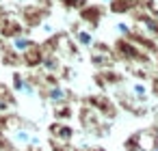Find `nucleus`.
Segmentation results:
<instances>
[{
  "instance_id": "nucleus-1",
  "label": "nucleus",
  "mask_w": 158,
  "mask_h": 151,
  "mask_svg": "<svg viewBox=\"0 0 158 151\" xmlns=\"http://www.w3.org/2000/svg\"><path fill=\"white\" fill-rule=\"evenodd\" d=\"M85 106L93 108L98 114H104L108 119L117 117V106H115V101L108 95H91V99H85Z\"/></svg>"
},
{
  "instance_id": "nucleus-2",
  "label": "nucleus",
  "mask_w": 158,
  "mask_h": 151,
  "mask_svg": "<svg viewBox=\"0 0 158 151\" xmlns=\"http://www.w3.org/2000/svg\"><path fill=\"white\" fill-rule=\"evenodd\" d=\"M123 80H126V76L119 74V71H115V69H100V71L95 74V84H98L100 89L119 86V84H123Z\"/></svg>"
},
{
  "instance_id": "nucleus-3",
  "label": "nucleus",
  "mask_w": 158,
  "mask_h": 151,
  "mask_svg": "<svg viewBox=\"0 0 158 151\" xmlns=\"http://www.w3.org/2000/svg\"><path fill=\"white\" fill-rule=\"evenodd\" d=\"M48 132H50V138H54L59 142H65V145H69L74 140V134H76L74 127H69L67 123H59V121L50 123L48 125Z\"/></svg>"
},
{
  "instance_id": "nucleus-4",
  "label": "nucleus",
  "mask_w": 158,
  "mask_h": 151,
  "mask_svg": "<svg viewBox=\"0 0 158 151\" xmlns=\"http://www.w3.org/2000/svg\"><path fill=\"white\" fill-rule=\"evenodd\" d=\"M11 91L15 93V95H26V97H33L35 95V86L24 78V74L22 71H13V76H11Z\"/></svg>"
},
{
  "instance_id": "nucleus-5",
  "label": "nucleus",
  "mask_w": 158,
  "mask_h": 151,
  "mask_svg": "<svg viewBox=\"0 0 158 151\" xmlns=\"http://www.w3.org/2000/svg\"><path fill=\"white\" fill-rule=\"evenodd\" d=\"M44 97H46L48 101H52L54 106H59V104H69V101H72V93H69L67 89H63L61 84H59V86H52V89H46V91H44Z\"/></svg>"
},
{
  "instance_id": "nucleus-6",
  "label": "nucleus",
  "mask_w": 158,
  "mask_h": 151,
  "mask_svg": "<svg viewBox=\"0 0 158 151\" xmlns=\"http://www.w3.org/2000/svg\"><path fill=\"white\" fill-rule=\"evenodd\" d=\"M20 58H22V65H26V67H39L41 65V58H44V50H41V46H33L31 50H26L24 54H20Z\"/></svg>"
},
{
  "instance_id": "nucleus-7",
  "label": "nucleus",
  "mask_w": 158,
  "mask_h": 151,
  "mask_svg": "<svg viewBox=\"0 0 158 151\" xmlns=\"http://www.w3.org/2000/svg\"><path fill=\"white\" fill-rule=\"evenodd\" d=\"M52 117H54V121H59V123L72 121V119H74V108H72V104H59V106H54Z\"/></svg>"
},
{
  "instance_id": "nucleus-8",
  "label": "nucleus",
  "mask_w": 158,
  "mask_h": 151,
  "mask_svg": "<svg viewBox=\"0 0 158 151\" xmlns=\"http://www.w3.org/2000/svg\"><path fill=\"white\" fill-rule=\"evenodd\" d=\"M91 65L100 69H113L115 65V56L113 54H91Z\"/></svg>"
},
{
  "instance_id": "nucleus-9",
  "label": "nucleus",
  "mask_w": 158,
  "mask_h": 151,
  "mask_svg": "<svg viewBox=\"0 0 158 151\" xmlns=\"http://www.w3.org/2000/svg\"><path fill=\"white\" fill-rule=\"evenodd\" d=\"M100 18H102V9H100V7H85V9H82V20L89 22L93 28L98 26Z\"/></svg>"
},
{
  "instance_id": "nucleus-10",
  "label": "nucleus",
  "mask_w": 158,
  "mask_h": 151,
  "mask_svg": "<svg viewBox=\"0 0 158 151\" xmlns=\"http://www.w3.org/2000/svg\"><path fill=\"white\" fill-rule=\"evenodd\" d=\"M123 149L126 151H141L143 149V132H136L130 138H126L123 140Z\"/></svg>"
},
{
  "instance_id": "nucleus-11",
  "label": "nucleus",
  "mask_w": 158,
  "mask_h": 151,
  "mask_svg": "<svg viewBox=\"0 0 158 151\" xmlns=\"http://www.w3.org/2000/svg\"><path fill=\"white\" fill-rule=\"evenodd\" d=\"M2 63L15 67V65H22V58H20V54H18L11 46H7V48H2Z\"/></svg>"
},
{
  "instance_id": "nucleus-12",
  "label": "nucleus",
  "mask_w": 158,
  "mask_h": 151,
  "mask_svg": "<svg viewBox=\"0 0 158 151\" xmlns=\"http://www.w3.org/2000/svg\"><path fill=\"white\" fill-rule=\"evenodd\" d=\"M0 101L2 104H7L9 108H15L18 106V99H15V93L9 89V86H5L2 82H0Z\"/></svg>"
},
{
  "instance_id": "nucleus-13",
  "label": "nucleus",
  "mask_w": 158,
  "mask_h": 151,
  "mask_svg": "<svg viewBox=\"0 0 158 151\" xmlns=\"http://www.w3.org/2000/svg\"><path fill=\"white\" fill-rule=\"evenodd\" d=\"M33 46H37V43H35L33 39H28V37H15V39H13V46H11V48H13V50H15L18 54H24V52H26V50H31Z\"/></svg>"
},
{
  "instance_id": "nucleus-14",
  "label": "nucleus",
  "mask_w": 158,
  "mask_h": 151,
  "mask_svg": "<svg viewBox=\"0 0 158 151\" xmlns=\"http://www.w3.org/2000/svg\"><path fill=\"white\" fill-rule=\"evenodd\" d=\"M130 91H132V97L136 99V101H147V86L143 84V82H132V86H130Z\"/></svg>"
},
{
  "instance_id": "nucleus-15",
  "label": "nucleus",
  "mask_w": 158,
  "mask_h": 151,
  "mask_svg": "<svg viewBox=\"0 0 158 151\" xmlns=\"http://www.w3.org/2000/svg\"><path fill=\"white\" fill-rule=\"evenodd\" d=\"M132 5H134V0H113L110 9H113L115 13H126V9H130Z\"/></svg>"
},
{
  "instance_id": "nucleus-16",
  "label": "nucleus",
  "mask_w": 158,
  "mask_h": 151,
  "mask_svg": "<svg viewBox=\"0 0 158 151\" xmlns=\"http://www.w3.org/2000/svg\"><path fill=\"white\" fill-rule=\"evenodd\" d=\"M76 39H78L80 46H89V48H91V43H93V37H91V33H87V30L76 33Z\"/></svg>"
},
{
  "instance_id": "nucleus-17",
  "label": "nucleus",
  "mask_w": 158,
  "mask_h": 151,
  "mask_svg": "<svg viewBox=\"0 0 158 151\" xmlns=\"http://www.w3.org/2000/svg\"><path fill=\"white\" fill-rule=\"evenodd\" d=\"M50 147H52V151H69V145L59 142V140H54V138H50Z\"/></svg>"
},
{
  "instance_id": "nucleus-18",
  "label": "nucleus",
  "mask_w": 158,
  "mask_h": 151,
  "mask_svg": "<svg viewBox=\"0 0 158 151\" xmlns=\"http://www.w3.org/2000/svg\"><path fill=\"white\" fill-rule=\"evenodd\" d=\"M117 30H119L123 37H128V35H130V26H128V24H123V22H119V24H117Z\"/></svg>"
},
{
  "instance_id": "nucleus-19",
  "label": "nucleus",
  "mask_w": 158,
  "mask_h": 151,
  "mask_svg": "<svg viewBox=\"0 0 158 151\" xmlns=\"http://www.w3.org/2000/svg\"><path fill=\"white\" fill-rule=\"evenodd\" d=\"M149 80H152V93H154V97H158V76L149 78Z\"/></svg>"
},
{
  "instance_id": "nucleus-20",
  "label": "nucleus",
  "mask_w": 158,
  "mask_h": 151,
  "mask_svg": "<svg viewBox=\"0 0 158 151\" xmlns=\"http://www.w3.org/2000/svg\"><path fill=\"white\" fill-rule=\"evenodd\" d=\"M35 151H44V149H41V147H37V149H35Z\"/></svg>"
},
{
  "instance_id": "nucleus-21",
  "label": "nucleus",
  "mask_w": 158,
  "mask_h": 151,
  "mask_svg": "<svg viewBox=\"0 0 158 151\" xmlns=\"http://www.w3.org/2000/svg\"><path fill=\"white\" fill-rule=\"evenodd\" d=\"M156 58H158V52H156Z\"/></svg>"
},
{
  "instance_id": "nucleus-22",
  "label": "nucleus",
  "mask_w": 158,
  "mask_h": 151,
  "mask_svg": "<svg viewBox=\"0 0 158 151\" xmlns=\"http://www.w3.org/2000/svg\"><path fill=\"white\" fill-rule=\"evenodd\" d=\"M154 151H158V149H154Z\"/></svg>"
}]
</instances>
